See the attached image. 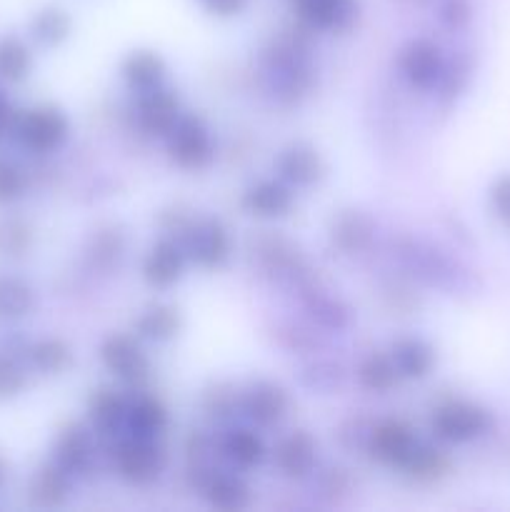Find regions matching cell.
I'll return each mask as SVG.
<instances>
[{"instance_id": "cell-1", "label": "cell", "mask_w": 510, "mask_h": 512, "mask_svg": "<svg viewBox=\"0 0 510 512\" xmlns=\"http://www.w3.org/2000/svg\"><path fill=\"white\" fill-rule=\"evenodd\" d=\"M430 430L443 443H473L493 430V415L488 408L470 403V400H448L433 413Z\"/></svg>"}, {"instance_id": "cell-2", "label": "cell", "mask_w": 510, "mask_h": 512, "mask_svg": "<svg viewBox=\"0 0 510 512\" xmlns=\"http://www.w3.org/2000/svg\"><path fill=\"white\" fill-rule=\"evenodd\" d=\"M165 145H168L170 160L183 170L208 168L215 155L213 135H210L208 125L193 113L180 115L173 130L165 135Z\"/></svg>"}, {"instance_id": "cell-3", "label": "cell", "mask_w": 510, "mask_h": 512, "mask_svg": "<svg viewBox=\"0 0 510 512\" xmlns=\"http://www.w3.org/2000/svg\"><path fill=\"white\" fill-rule=\"evenodd\" d=\"M115 470L130 485H150L165 468V453L158 440L125 435L115 448Z\"/></svg>"}, {"instance_id": "cell-4", "label": "cell", "mask_w": 510, "mask_h": 512, "mask_svg": "<svg viewBox=\"0 0 510 512\" xmlns=\"http://www.w3.org/2000/svg\"><path fill=\"white\" fill-rule=\"evenodd\" d=\"M100 363L113 375L115 380L125 385H143L150 378V360L138 340L130 335H108L100 343Z\"/></svg>"}, {"instance_id": "cell-5", "label": "cell", "mask_w": 510, "mask_h": 512, "mask_svg": "<svg viewBox=\"0 0 510 512\" xmlns=\"http://www.w3.org/2000/svg\"><path fill=\"white\" fill-rule=\"evenodd\" d=\"M420 443L423 440L415 435V430L408 423H403V420H385V423L375 425L370 430L368 453L378 463L405 470L410 460H413L415 450L420 448Z\"/></svg>"}, {"instance_id": "cell-6", "label": "cell", "mask_w": 510, "mask_h": 512, "mask_svg": "<svg viewBox=\"0 0 510 512\" xmlns=\"http://www.w3.org/2000/svg\"><path fill=\"white\" fill-rule=\"evenodd\" d=\"M18 140L33 153H53L65 143L70 133V123L58 108H35L28 110L15 125Z\"/></svg>"}, {"instance_id": "cell-7", "label": "cell", "mask_w": 510, "mask_h": 512, "mask_svg": "<svg viewBox=\"0 0 510 512\" xmlns=\"http://www.w3.org/2000/svg\"><path fill=\"white\" fill-rule=\"evenodd\" d=\"M180 245H183L188 260L205 270L220 268L230 258V235L225 225L215 218H205L190 225Z\"/></svg>"}, {"instance_id": "cell-8", "label": "cell", "mask_w": 510, "mask_h": 512, "mask_svg": "<svg viewBox=\"0 0 510 512\" xmlns=\"http://www.w3.org/2000/svg\"><path fill=\"white\" fill-rule=\"evenodd\" d=\"M398 65L400 70H403L405 80L418 90H433L435 85H440L445 68H448L438 45L423 38L410 40V43L400 50Z\"/></svg>"}, {"instance_id": "cell-9", "label": "cell", "mask_w": 510, "mask_h": 512, "mask_svg": "<svg viewBox=\"0 0 510 512\" xmlns=\"http://www.w3.org/2000/svg\"><path fill=\"white\" fill-rule=\"evenodd\" d=\"M185 263H188V255H185L183 245L173 243V240H160L143 258L140 275L150 288L163 290L183 278Z\"/></svg>"}, {"instance_id": "cell-10", "label": "cell", "mask_w": 510, "mask_h": 512, "mask_svg": "<svg viewBox=\"0 0 510 512\" xmlns=\"http://www.w3.org/2000/svg\"><path fill=\"white\" fill-rule=\"evenodd\" d=\"M135 113H138L140 128L148 135H160V138H165L183 115L180 113L178 95L173 90L163 88V85L138 93V110Z\"/></svg>"}, {"instance_id": "cell-11", "label": "cell", "mask_w": 510, "mask_h": 512, "mask_svg": "<svg viewBox=\"0 0 510 512\" xmlns=\"http://www.w3.org/2000/svg\"><path fill=\"white\" fill-rule=\"evenodd\" d=\"M275 170H278L283 183L295 185V188H310V185L323 178L325 163L313 145L293 143L280 150L278 160H275Z\"/></svg>"}, {"instance_id": "cell-12", "label": "cell", "mask_w": 510, "mask_h": 512, "mask_svg": "<svg viewBox=\"0 0 510 512\" xmlns=\"http://www.w3.org/2000/svg\"><path fill=\"white\" fill-rule=\"evenodd\" d=\"M240 410H243L250 423L260 425V428H270V425L283 420L285 410H288V395L280 385L270 383V380H258L243 393Z\"/></svg>"}, {"instance_id": "cell-13", "label": "cell", "mask_w": 510, "mask_h": 512, "mask_svg": "<svg viewBox=\"0 0 510 512\" xmlns=\"http://www.w3.org/2000/svg\"><path fill=\"white\" fill-rule=\"evenodd\" d=\"M240 208L255 218H283L293 210V193L283 180H260L245 190L240 198Z\"/></svg>"}, {"instance_id": "cell-14", "label": "cell", "mask_w": 510, "mask_h": 512, "mask_svg": "<svg viewBox=\"0 0 510 512\" xmlns=\"http://www.w3.org/2000/svg\"><path fill=\"white\" fill-rule=\"evenodd\" d=\"M293 3L310 28L328 30V33H343L358 15L355 0H293Z\"/></svg>"}, {"instance_id": "cell-15", "label": "cell", "mask_w": 510, "mask_h": 512, "mask_svg": "<svg viewBox=\"0 0 510 512\" xmlns=\"http://www.w3.org/2000/svg\"><path fill=\"white\" fill-rule=\"evenodd\" d=\"M165 428H168V410L163 408L160 400L150 398V395H138V398L128 400L123 423L125 435L158 440Z\"/></svg>"}, {"instance_id": "cell-16", "label": "cell", "mask_w": 510, "mask_h": 512, "mask_svg": "<svg viewBox=\"0 0 510 512\" xmlns=\"http://www.w3.org/2000/svg\"><path fill=\"white\" fill-rule=\"evenodd\" d=\"M93 458L95 445L90 430H85L83 425H70L68 430L60 433L58 443H55V465L63 468L70 478L85 473Z\"/></svg>"}, {"instance_id": "cell-17", "label": "cell", "mask_w": 510, "mask_h": 512, "mask_svg": "<svg viewBox=\"0 0 510 512\" xmlns=\"http://www.w3.org/2000/svg\"><path fill=\"white\" fill-rule=\"evenodd\" d=\"M315 458H318V445L303 430L280 440L278 450H275V465L285 478H305L313 470Z\"/></svg>"}, {"instance_id": "cell-18", "label": "cell", "mask_w": 510, "mask_h": 512, "mask_svg": "<svg viewBox=\"0 0 510 512\" xmlns=\"http://www.w3.org/2000/svg\"><path fill=\"white\" fill-rule=\"evenodd\" d=\"M395 370L405 380H423L435 368V350L420 338H398L390 345Z\"/></svg>"}, {"instance_id": "cell-19", "label": "cell", "mask_w": 510, "mask_h": 512, "mask_svg": "<svg viewBox=\"0 0 510 512\" xmlns=\"http://www.w3.org/2000/svg\"><path fill=\"white\" fill-rule=\"evenodd\" d=\"M123 78L135 93L160 88L165 80V63L153 50H135L123 60Z\"/></svg>"}, {"instance_id": "cell-20", "label": "cell", "mask_w": 510, "mask_h": 512, "mask_svg": "<svg viewBox=\"0 0 510 512\" xmlns=\"http://www.w3.org/2000/svg\"><path fill=\"white\" fill-rule=\"evenodd\" d=\"M203 495L213 508L220 510H240L250 500L248 485L230 473H210L203 483Z\"/></svg>"}, {"instance_id": "cell-21", "label": "cell", "mask_w": 510, "mask_h": 512, "mask_svg": "<svg viewBox=\"0 0 510 512\" xmlns=\"http://www.w3.org/2000/svg\"><path fill=\"white\" fill-rule=\"evenodd\" d=\"M180 330V313L173 305H150L135 320V333L153 343H165Z\"/></svg>"}, {"instance_id": "cell-22", "label": "cell", "mask_w": 510, "mask_h": 512, "mask_svg": "<svg viewBox=\"0 0 510 512\" xmlns=\"http://www.w3.org/2000/svg\"><path fill=\"white\" fill-rule=\"evenodd\" d=\"M125 410H128V400L115 390H98L88 403L90 423L100 430V433H115L123 428Z\"/></svg>"}, {"instance_id": "cell-23", "label": "cell", "mask_w": 510, "mask_h": 512, "mask_svg": "<svg viewBox=\"0 0 510 512\" xmlns=\"http://www.w3.org/2000/svg\"><path fill=\"white\" fill-rule=\"evenodd\" d=\"M358 380L370 393H388V390H393L398 385L400 375L395 370L390 353H373L360 363Z\"/></svg>"}, {"instance_id": "cell-24", "label": "cell", "mask_w": 510, "mask_h": 512, "mask_svg": "<svg viewBox=\"0 0 510 512\" xmlns=\"http://www.w3.org/2000/svg\"><path fill=\"white\" fill-rule=\"evenodd\" d=\"M223 453L238 468H255V465L263 463L265 445L260 440V435H255L253 430L238 428L233 433H228V438L223 443Z\"/></svg>"}, {"instance_id": "cell-25", "label": "cell", "mask_w": 510, "mask_h": 512, "mask_svg": "<svg viewBox=\"0 0 510 512\" xmlns=\"http://www.w3.org/2000/svg\"><path fill=\"white\" fill-rule=\"evenodd\" d=\"M28 360L35 370H40V373L58 375L70 368V363H73V353H70V348L63 343V340L48 338V340H38V343L28 350Z\"/></svg>"}, {"instance_id": "cell-26", "label": "cell", "mask_w": 510, "mask_h": 512, "mask_svg": "<svg viewBox=\"0 0 510 512\" xmlns=\"http://www.w3.org/2000/svg\"><path fill=\"white\" fill-rule=\"evenodd\" d=\"M68 490H70V475L65 473L63 468L58 465H48L38 473V478L33 480V500L43 508H53V505H60L65 498H68Z\"/></svg>"}, {"instance_id": "cell-27", "label": "cell", "mask_w": 510, "mask_h": 512, "mask_svg": "<svg viewBox=\"0 0 510 512\" xmlns=\"http://www.w3.org/2000/svg\"><path fill=\"white\" fill-rule=\"evenodd\" d=\"M370 235H373V225H370V220L365 215L355 213V210L353 213L340 215L333 225V240L345 253L363 250L370 243Z\"/></svg>"}, {"instance_id": "cell-28", "label": "cell", "mask_w": 510, "mask_h": 512, "mask_svg": "<svg viewBox=\"0 0 510 512\" xmlns=\"http://www.w3.org/2000/svg\"><path fill=\"white\" fill-rule=\"evenodd\" d=\"M33 308V293L23 280L0 278V318H23Z\"/></svg>"}, {"instance_id": "cell-29", "label": "cell", "mask_w": 510, "mask_h": 512, "mask_svg": "<svg viewBox=\"0 0 510 512\" xmlns=\"http://www.w3.org/2000/svg\"><path fill=\"white\" fill-rule=\"evenodd\" d=\"M33 35L43 45H58L70 35V15L60 8H48L35 15Z\"/></svg>"}, {"instance_id": "cell-30", "label": "cell", "mask_w": 510, "mask_h": 512, "mask_svg": "<svg viewBox=\"0 0 510 512\" xmlns=\"http://www.w3.org/2000/svg\"><path fill=\"white\" fill-rule=\"evenodd\" d=\"M30 63L33 60H30L28 48L20 40L8 38L0 43V78L10 80V83L23 80L28 75Z\"/></svg>"}, {"instance_id": "cell-31", "label": "cell", "mask_w": 510, "mask_h": 512, "mask_svg": "<svg viewBox=\"0 0 510 512\" xmlns=\"http://www.w3.org/2000/svg\"><path fill=\"white\" fill-rule=\"evenodd\" d=\"M405 473L415 480H435L443 473H448V460H445V455L440 450L420 443V448L415 450L413 460L408 463Z\"/></svg>"}, {"instance_id": "cell-32", "label": "cell", "mask_w": 510, "mask_h": 512, "mask_svg": "<svg viewBox=\"0 0 510 512\" xmlns=\"http://www.w3.org/2000/svg\"><path fill=\"white\" fill-rule=\"evenodd\" d=\"M473 18V0H443L440 3V20L450 30H460Z\"/></svg>"}, {"instance_id": "cell-33", "label": "cell", "mask_w": 510, "mask_h": 512, "mask_svg": "<svg viewBox=\"0 0 510 512\" xmlns=\"http://www.w3.org/2000/svg\"><path fill=\"white\" fill-rule=\"evenodd\" d=\"M490 208H493L495 218L510 228V173L500 175L493 185H490Z\"/></svg>"}, {"instance_id": "cell-34", "label": "cell", "mask_w": 510, "mask_h": 512, "mask_svg": "<svg viewBox=\"0 0 510 512\" xmlns=\"http://www.w3.org/2000/svg\"><path fill=\"white\" fill-rule=\"evenodd\" d=\"M25 188L23 173L15 165L0 160V203H10V200L20 198Z\"/></svg>"}, {"instance_id": "cell-35", "label": "cell", "mask_w": 510, "mask_h": 512, "mask_svg": "<svg viewBox=\"0 0 510 512\" xmlns=\"http://www.w3.org/2000/svg\"><path fill=\"white\" fill-rule=\"evenodd\" d=\"M28 240H30L28 228H25L23 223H18V220H10V223H5L3 230H0V245H3L5 253L10 255L20 253V250L28 245Z\"/></svg>"}, {"instance_id": "cell-36", "label": "cell", "mask_w": 510, "mask_h": 512, "mask_svg": "<svg viewBox=\"0 0 510 512\" xmlns=\"http://www.w3.org/2000/svg\"><path fill=\"white\" fill-rule=\"evenodd\" d=\"M25 378L10 358H0V398H10L23 388Z\"/></svg>"}, {"instance_id": "cell-37", "label": "cell", "mask_w": 510, "mask_h": 512, "mask_svg": "<svg viewBox=\"0 0 510 512\" xmlns=\"http://www.w3.org/2000/svg\"><path fill=\"white\" fill-rule=\"evenodd\" d=\"M245 3H248V0H203L205 10L213 15H218V18H230V15H238L240 10L245 8Z\"/></svg>"}, {"instance_id": "cell-38", "label": "cell", "mask_w": 510, "mask_h": 512, "mask_svg": "<svg viewBox=\"0 0 510 512\" xmlns=\"http://www.w3.org/2000/svg\"><path fill=\"white\" fill-rule=\"evenodd\" d=\"M8 123H10V108H8V103L0 98V130L8 128Z\"/></svg>"}, {"instance_id": "cell-39", "label": "cell", "mask_w": 510, "mask_h": 512, "mask_svg": "<svg viewBox=\"0 0 510 512\" xmlns=\"http://www.w3.org/2000/svg\"><path fill=\"white\" fill-rule=\"evenodd\" d=\"M3 480H5V465L0 463V485H3Z\"/></svg>"}]
</instances>
